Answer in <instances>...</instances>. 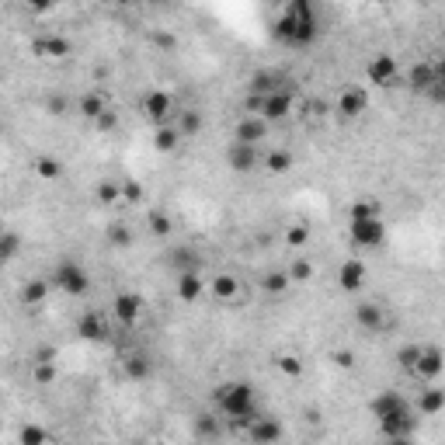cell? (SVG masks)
<instances>
[{
  "label": "cell",
  "mask_w": 445,
  "mask_h": 445,
  "mask_svg": "<svg viewBox=\"0 0 445 445\" xmlns=\"http://www.w3.org/2000/svg\"><path fill=\"white\" fill-rule=\"evenodd\" d=\"M275 38L282 45H292V49H306L320 38V17H317V7L310 0H292L286 3V10L279 14L275 21Z\"/></svg>",
  "instance_id": "cell-1"
},
{
  "label": "cell",
  "mask_w": 445,
  "mask_h": 445,
  "mask_svg": "<svg viewBox=\"0 0 445 445\" xmlns=\"http://www.w3.org/2000/svg\"><path fill=\"white\" fill-rule=\"evenodd\" d=\"M212 400H216L219 418H226L233 425H247L251 418H258V393L251 383H240V380L223 383V387H216Z\"/></svg>",
  "instance_id": "cell-2"
},
{
  "label": "cell",
  "mask_w": 445,
  "mask_h": 445,
  "mask_svg": "<svg viewBox=\"0 0 445 445\" xmlns=\"http://www.w3.org/2000/svg\"><path fill=\"white\" fill-rule=\"evenodd\" d=\"M52 286L63 292V296H84L87 289H91V275H87V268L84 265H77V261H59L56 268H52Z\"/></svg>",
  "instance_id": "cell-3"
},
{
  "label": "cell",
  "mask_w": 445,
  "mask_h": 445,
  "mask_svg": "<svg viewBox=\"0 0 445 445\" xmlns=\"http://www.w3.org/2000/svg\"><path fill=\"white\" fill-rule=\"evenodd\" d=\"M348 233H352V244L362 247V251L380 247L387 240V226L380 223V216H373V219H352L348 223Z\"/></svg>",
  "instance_id": "cell-4"
},
{
  "label": "cell",
  "mask_w": 445,
  "mask_h": 445,
  "mask_svg": "<svg viewBox=\"0 0 445 445\" xmlns=\"http://www.w3.org/2000/svg\"><path fill=\"white\" fill-rule=\"evenodd\" d=\"M244 428H247V439H251V445H279V442H282V435H286L282 421H279V418H265V414L251 418Z\"/></svg>",
  "instance_id": "cell-5"
},
{
  "label": "cell",
  "mask_w": 445,
  "mask_h": 445,
  "mask_svg": "<svg viewBox=\"0 0 445 445\" xmlns=\"http://www.w3.org/2000/svg\"><path fill=\"white\" fill-rule=\"evenodd\" d=\"M292 104H296V97H292V91H286V87H279V91H272V94H265V97H261V108H258V118H265V122H279V118H286V115H292Z\"/></svg>",
  "instance_id": "cell-6"
},
{
  "label": "cell",
  "mask_w": 445,
  "mask_h": 445,
  "mask_svg": "<svg viewBox=\"0 0 445 445\" xmlns=\"http://www.w3.org/2000/svg\"><path fill=\"white\" fill-rule=\"evenodd\" d=\"M369 411H373L376 421H387V418H397V414H411V404H407L397 390H383V393L373 397Z\"/></svg>",
  "instance_id": "cell-7"
},
{
  "label": "cell",
  "mask_w": 445,
  "mask_h": 445,
  "mask_svg": "<svg viewBox=\"0 0 445 445\" xmlns=\"http://www.w3.org/2000/svg\"><path fill=\"white\" fill-rule=\"evenodd\" d=\"M139 108H143L146 118H153L157 125H167V115H171V108H174V97H171L167 91L153 87V91H146V94L139 97Z\"/></svg>",
  "instance_id": "cell-8"
},
{
  "label": "cell",
  "mask_w": 445,
  "mask_h": 445,
  "mask_svg": "<svg viewBox=\"0 0 445 445\" xmlns=\"http://www.w3.org/2000/svg\"><path fill=\"white\" fill-rule=\"evenodd\" d=\"M366 77H369V84H376V87L397 84V59H393L390 52H376V56L369 59V66H366Z\"/></svg>",
  "instance_id": "cell-9"
},
{
  "label": "cell",
  "mask_w": 445,
  "mask_h": 445,
  "mask_svg": "<svg viewBox=\"0 0 445 445\" xmlns=\"http://www.w3.org/2000/svg\"><path fill=\"white\" fill-rule=\"evenodd\" d=\"M111 313L122 327H132L143 317V299L136 292H118V296H111Z\"/></svg>",
  "instance_id": "cell-10"
},
{
  "label": "cell",
  "mask_w": 445,
  "mask_h": 445,
  "mask_svg": "<svg viewBox=\"0 0 445 445\" xmlns=\"http://www.w3.org/2000/svg\"><path fill=\"white\" fill-rule=\"evenodd\" d=\"M445 369L442 362V348H435V345H421V352H418V362H414V373L411 376H418V380H439Z\"/></svg>",
  "instance_id": "cell-11"
},
{
  "label": "cell",
  "mask_w": 445,
  "mask_h": 445,
  "mask_svg": "<svg viewBox=\"0 0 445 445\" xmlns=\"http://www.w3.org/2000/svg\"><path fill=\"white\" fill-rule=\"evenodd\" d=\"M338 115L341 118H359L366 108H369V94H366V87H345L341 94H338Z\"/></svg>",
  "instance_id": "cell-12"
},
{
  "label": "cell",
  "mask_w": 445,
  "mask_h": 445,
  "mask_svg": "<svg viewBox=\"0 0 445 445\" xmlns=\"http://www.w3.org/2000/svg\"><path fill=\"white\" fill-rule=\"evenodd\" d=\"M265 136H268V122L258 115H244L233 129V143H244V146H258Z\"/></svg>",
  "instance_id": "cell-13"
},
{
  "label": "cell",
  "mask_w": 445,
  "mask_h": 445,
  "mask_svg": "<svg viewBox=\"0 0 445 445\" xmlns=\"http://www.w3.org/2000/svg\"><path fill=\"white\" fill-rule=\"evenodd\" d=\"M366 275H369V268L362 265V258H348V261L341 265V272H338V286H341L345 292H362Z\"/></svg>",
  "instance_id": "cell-14"
},
{
  "label": "cell",
  "mask_w": 445,
  "mask_h": 445,
  "mask_svg": "<svg viewBox=\"0 0 445 445\" xmlns=\"http://www.w3.org/2000/svg\"><path fill=\"white\" fill-rule=\"evenodd\" d=\"M407 80H411V87H414V91H435L439 84H445V80H442V66L425 63V59L411 66V77H407Z\"/></svg>",
  "instance_id": "cell-15"
},
{
  "label": "cell",
  "mask_w": 445,
  "mask_h": 445,
  "mask_svg": "<svg viewBox=\"0 0 445 445\" xmlns=\"http://www.w3.org/2000/svg\"><path fill=\"white\" fill-rule=\"evenodd\" d=\"M31 52L38 59H66L70 56V42L63 35H42V38L31 42Z\"/></svg>",
  "instance_id": "cell-16"
},
{
  "label": "cell",
  "mask_w": 445,
  "mask_h": 445,
  "mask_svg": "<svg viewBox=\"0 0 445 445\" xmlns=\"http://www.w3.org/2000/svg\"><path fill=\"white\" fill-rule=\"evenodd\" d=\"M77 334H80L84 341H91V345H101V341L108 338V324H104L101 313H84V317L77 320Z\"/></svg>",
  "instance_id": "cell-17"
},
{
  "label": "cell",
  "mask_w": 445,
  "mask_h": 445,
  "mask_svg": "<svg viewBox=\"0 0 445 445\" xmlns=\"http://www.w3.org/2000/svg\"><path fill=\"white\" fill-rule=\"evenodd\" d=\"M226 164L237 171V174H247L258 167V146H244V143H233L230 153H226Z\"/></svg>",
  "instance_id": "cell-18"
},
{
  "label": "cell",
  "mask_w": 445,
  "mask_h": 445,
  "mask_svg": "<svg viewBox=\"0 0 445 445\" xmlns=\"http://www.w3.org/2000/svg\"><path fill=\"white\" fill-rule=\"evenodd\" d=\"M355 324H359L362 331H369V334L383 331V324H387L383 306H380V303H359V306H355Z\"/></svg>",
  "instance_id": "cell-19"
},
{
  "label": "cell",
  "mask_w": 445,
  "mask_h": 445,
  "mask_svg": "<svg viewBox=\"0 0 445 445\" xmlns=\"http://www.w3.org/2000/svg\"><path fill=\"white\" fill-rule=\"evenodd\" d=\"M202 292H205V282H202L198 272H181L178 275V299L181 303H198Z\"/></svg>",
  "instance_id": "cell-20"
},
{
  "label": "cell",
  "mask_w": 445,
  "mask_h": 445,
  "mask_svg": "<svg viewBox=\"0 0 445 445\" xmlns=\"http://www.w3.org/2000/svg\"><path fill=\"white\" fill-rule=\"evenodd\" d=\"M77 108H80V115H84V118H94V122H97V118L108 111V97H104L101 91H87V94H80Z\"/></svg>",
  "instance_id": "cell-21"
},
{
  "label": "cell",
  "mask_w": 445,
  "mask_h": 445,
  "mask_svg": "<svg viewBox=\"0 0 445 445\" xmlns=\"http://www.w3.org/2000/svg\"><path fill=\"white\" fill-rule=\"evenodd\" d=\"M192 432H195V439H202V442H212L219 432H223V418L219 414H198L195 421H192Z\"/></svg>",
  "instance_id": "cell-22"
},
{
  "label": "cell",
  "mask_w": 445,
  "mask_h": 445,
  "mask_svg": "<svg viewBox=\"0 0 445 445\" xmlns=\"http://www.w3.org/2000/svg\"><path fill=\"white\" fill-rule=\"evenodd\" d=\"M442 407H445V390H439V387H428V390H421V397H418V414H425V418H435Z\"/></svg>",
  "instance_id": "cell-23"
},
{
  "label": "cell",
  "mask_w": 445,
  "mask_h": 445,
  "mask_svg": "<svg viewBox=\"0 0 445 445\" xmlns=\"http://www.w3.org/2000/svg\"><path fill=\"white\" fill-rule=\"evenodd\" d=\"M45 296H49V282H45V279H28V282L21 286V303H24V306H42Z\"/></svg>",
  "instance_id": "cell-24"
},
{
  "label": "cell",
  "mask_w": 445,
  "mask_h": 445,
  "mask_svg": "<svg viewBox=\"0 0 445 445\" xmlns=\"http://www.w3.org/2000/svg\"><path fill=\"white\" fill-rule=\"evenodd\" d=\"M202 125H205L202 111L188 108V111H181V122H178L174 129H178V136H181V139H188V136H198V132H202Z\"/></svg>",
  "instance_id": "cell-25"
},
{
  "label": "cell",
  "mask_w": 445,
  "mask_h": 445,
  "mask_svg": "<svg viewBox=\"0 0 445 445\" xmlns=\"http://www.w3.org/2000/svg\"><path fill=\"white\" fill-rule=\"evenodd\" d=\"M171 265L178 268V275H181V272H198V268H202V265H198V254H195L192 247H174V251H171Z\"/></svg>",
  "instance_id": "cell-26"
},
{
  "label": "cell",
  "mask_w": 445,
  "mask_h": 445,
  "mask_svg": "<svg viewBox=\"0 0 445 445\" xmlns=\"http://www.w3.org/2000/svg\"><path fill=\"white\" fill-rule=\"evenodd\" d=\"M272 91H279V73L261 70V73H254V77H251V94L265 97V94H272Z\"/></svg>",
  "instance_id": "cell-27"
},
{
  "label": "cell",
  "mask_w": 445,
  "mask_h": 445,
  "mask_svg": "<svg viewBox=\"0 0 445 445\" xmlns=\"http://www.w3.org/2000/svg\"><path fill=\"white\" fill-rule=\"evenodd\" d=\"M178 143H181V136H178V129H174V125H157V132H153V146H157L160 153L178 150Z\"/></svg>",
  "instance_id": "cell-28"
},
{
  "label": "cell",
  "mask_w": 445,
  "mask_h": 445,
  "mask_svg": "<svg viewBox=\"0 0 445 445\" xmlns=\"http://www.w3.org/2000/svg\"><path fill=\"white\" fill-rule=\"evenodd\" d=\"M237 292H240V282H237L233 275H219V279H212V296H216V299L230 303V299H237Z\"/></svg>",
  "instance_id": "cell-29"
},
{
  "label": "cell",
  "mask_w": 445,
  "mask_h": 445,
  "mask_svg": "<svg viewBox=\"0 0 445 445\" xmlns=\"http://www.w3.org/2000/svg\"><path fill=\"white\" fill-rule=\"evenodd\" d=\"M17 251H21V233H14V230H0V261H3V265L14 261Z\"/></svg>",
  "instance_id": "cell-30"
},
{
  "label": "cell",
  "mask_w": 445,
  "mask_h": 445,
  "mask_svg": "<svg viewBox=\"0 0 445 445\" xmlns=\"http://www.w3.org/2000/svg\"><path fill=\"white\" fill-rule=\"evenodd\" d=\"M150 373H153V366H150V359H146V355H139V352H136V355H129V359H125V376H129V380H146Z\"/></svg>",
  "instance_id": "cell-31"
},
{
  "label": "cell",
  "mask_w": 445,
  "mask_h": 445,
  "mask_svg": "<svg viewBox=\"0 0 445 445\" xmlns=\"http://www.w3.org/2000/svg\"><path fill=\"white\" fill-rule=\"evenodd\" d=\"M265 164H268L272 174H289V171H292V153H289V150H272V153L265 157Z\"/></svg>",
  "instance_id": "cell-32"
},
{
  "label": "cell",
  "mask_w": 445,
  "mask_h": 445,
  "mask_svg": "<svg viewBox=\"0 0 445 445\" xmlns=\"http://www.w3.org/2000/svg\"><path fill=\"white\" fill-rule=\"evenodd\" d=\"M35 174L45 178V181H56V178L63 174V160H56V157H38V160H35Z\"/></svg>",
  "instance_id": "cell-33"
},
{
  "label": "cell",
  "mask_w": 445,
  "mask_h": 445,
  "mask_svg": "<svg viewBox=\"0 0 445 445\" xmlns=\"http://www.w3.org/2000/svg\"><path fill=\"white\" fill-rule=\"evenodd\" d=\"M104 237H108V244H111L115 251H125V247L132 244V233H129V226H125V223H111Z\"/></svg>",
  "instance_id": "cell-34"
},
{
  "label": "cell",
  "mask_w": 445,
  "mask_h": 445,
  "mask_svg": "<svg viewBox=\"0 0 445 445\" xmlns=\"http://www.w3.org/2000/svg\"><path fill=\"white\" fill-rule=\"evenodd\" d=\"M94 195H97L101 205H115V202L122 198V185H118V181H101V185L94 188Z\"/></svg>",
  "instance_id": "cell-35"
},
{
  "label": "cell",
  "mask_w": 445,
  "mask_h": 445,
  "mask_svg": "<svg viewBox=\"0 0 445 445\" xmlns=\"http://www.w3.org/2000/svg\"><path fill=\"white\" fill-rule=\"evenodd\" d=\"M286 275H289V282H310V279H313V265H310L306 258H296V261L286 268Z\"/></svg>",
  "instance_id": "cell-36"
},
{
  "label": "cell",
  "mask_w": 445,
  "mask_h": 445,
  "mask_svg": "<svg viewBox=\"0 0 445 445\" xmlns=\"http://www.w3.org/2000/svg\"><path fill=\"white\" fill-rule=\"evenodd\" d=\"M261 286H265V292H272V296H282V292H286L292 282H289V275H286V272H268Z\"/></svg>",
  "instance_id": "cell-37"
},
{
  "label": "cell",
  "mask_w": 445,
  "mask_h": 445,
  "mask_svg": "<svg viewBox=\"0 0 445 445\" xmlns=\"http://www.w3.org/2000/svg\"><path fill=\"white\" fill-rule=\"evenodd\" d=\"M17 439H21V445H49V432L42 425H24Z\"/></svg>",
  "instance_id": "cell-38"
},
{
  "label": "cell",
  "mask_w": 445,
  "mask_h": 445,
  "mask_svg": "<svg viewBox=\"0 0 445 445\" xmlns=\"http://www.w3.org/2000/svg\"><path fill=\"white\" fill-rule=\"evenodd\" d=\"M286 244H289V247H306V244H310V226H306V223H292V226L286 230Z\"/></svg>",
  "instance_id": "cell-39"
},
{
  "label": "cell",
  "mask_w": 445,
  "mask_h": 445,
  "mask_svg": "<svg viewBox=\"0 0 445 445\" xmlns=\"http://www.w3.org/2000/svg\"><path fill=\"white\" fill-rule=\"evenodd\" d=\"M275 366H279V373H282V376H289V380L303 376V362H299L296 355H279V359H275Z\"/></svg>",
  "instance_id": "cell-40"
},
{
  "label": "cell",
  "mask_w": 445,
  "mask_h": 445,
  "mask_svg": "<svg viewBox=\"0 0 445 445\" xmlns=\"http://www.w3.org/2000/svg\"><path fill=\"white\" fill-rule=\"evenodd\" d=\"M31 376H35V383H42V387L56 383V362H35V366H31Z\"/></svg>",
  "instance_id": "cell-41"
},
{
  "label": "cell",
  "mask_w": 445,
  "mask_h": 445,
  "mask_svg": "<svg viewBox=\"0 0 445 445\" xmlns=\"http://www.w3.org/2000/svg\"><path fill=\"white\" fill-rule=\"evenodd\" d=\"M418 352H421V345H404V348L397 352V362H400V369H404V373H414Z\"/></svg>",
  "instance_id": "cell-42"
},
{
  "label": "cell",
  "mask_w": 445,
  "mask_h": 445,
  "mask_svg": "<svg viewBox=\"0 0 445 445\" xmlns=\"http://www.w3.org/2000/svg\"><path fill=\"white\" fill-rule=\"evenodd\" d=\"M150 233H153V237H167V233H171L167 212H150Z\"/></svg>",
  "instance_id": "cell-43"
},
{
  "label": "cell",
  "mask_w": 445,
  "mask_h": 445,
  "mask_svg": "<svg viewBox=\"0 0 445 445\" xmlns=\"http://www.w3.org/2000/svg\"><path fill=\"white\" fill-rule=\"evenodd\" d=\"M376 216V205L373 202H355L352 205V219H373Z\"/></svg>",
  "instance_id": "cell-44"
},
{
  "label": "cell",
  "mask_w": 445,
  "mask_h": 445,
  "mask_svg": "<svg viewBox=\"0 0 445 445\" xmlns=\"http://www.w3.org/2000/svg\"><path fill=\"white\" fill-rule=\"evenodd\" d=\"M122 198H125V202H139V198H143V185L125 181V185H122Z\"/></svg>",
  "instance_id": "cell-45"
},
{
  "label": "cell",
  "mask_w": 445,
  "mask_h": 445,
  "mask_svg": "<svg viewBox=\"0 0 445 445\" xmlns=\"http://www.w3.org/2000/svg\"><path fill=\"white\" fill-rule=\"evenodd\" d=\"M115 125H118V115H115V111L108 108V111H104V115L97 118V129H104V132H108V129H115Z\"/></svg>",
  "instance_id": "cell-46"
},
{
  "label": "cell",
  "mask_w": 445,
  "mask_h": 445,
  "mask_svg": "<svg viewBox=\"0 0 445 445\" xmlns=\"http://www.w3.org/2000/svg\"><path fill=\"white\" fill-rule=\"evenodd\" d=\"M334 362H338L341 369H352V366H355V355H352V352H334Z\"/></svg>",
  "instance_id": "cell-47"
},
{
  "label": "cell",
  "mask_w": 445,
  "mask_h": 445,
  "mask_svg": "<svg viewBox=\"0 0 445 445\" xmlns=\"http://www.w3.org/2000/svg\"><path fill=\"white\" fill-rule=\"evenodd\" d=\"M49 108H52L56 115H66V97H52V101H49Z\"/></svg>",
  "instance_id": "cell-48"
},
{
  "label": "cell",
  "mask_w": 445,
  "mask_h": 445,
  "mask_svg": "<svg viewBox=\"0 0 445 445\" xmlns=\"http://www.w3.org/2000/svg\"><path fill=\"white\" fill-rule=\"evenodd\" d=\"M157 42H160V45H167V49H171V45H174V35H157Z\"/></svg>",
  "instance_id": "cell-49"
},
{
  "label": "cell",
  "mask_w": 445,
  "mask_h": 445,
  "mask_svg": "<svg viewBox=\"0 0 445 445\" xmlns=\"http://www.w3.org/2000/svg\"><path fill=\"white\" fill-rule=\"evenodd\" d=\"M387 445H414V439H387Z\"/></svg>",
  "instance_id": "cell-50"
},
{
  "label": "cell",
  "mask_w": 445,
  "mask_h": 445,
  "mask_svg": "<svg viewBox=\"0 0 445 445\" xmlns=\"http://www.w3.org/2000/svg\"><path fill=\"white\" fill-rule=\"evenodd\" d=\"M0 268H3V261H0Z\"/></svg>",
  "instance_id": "cell-51"
}]
</instances>
